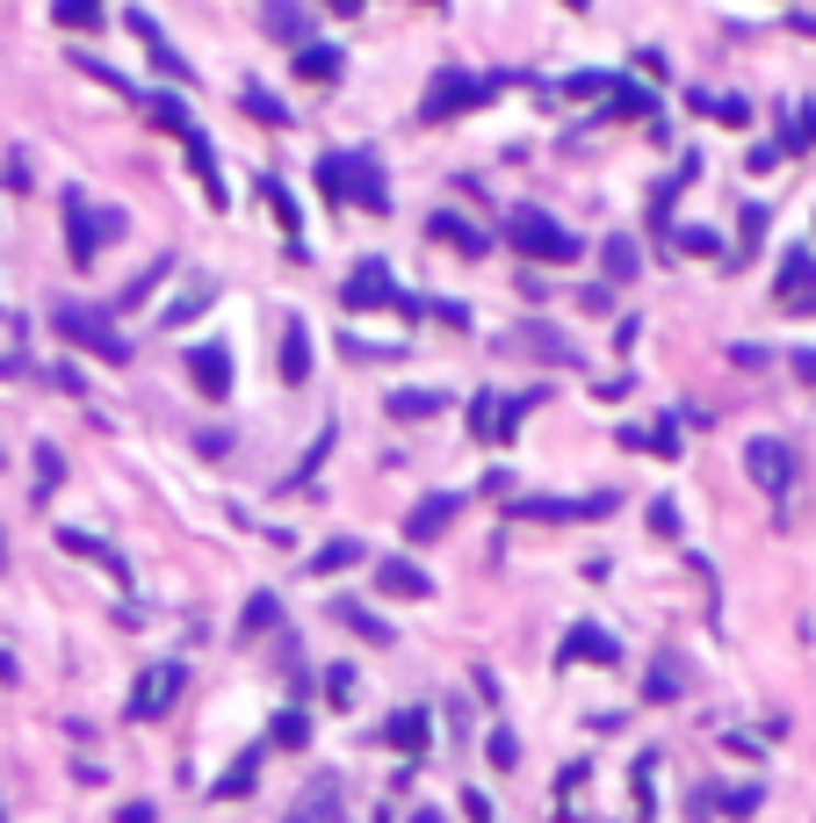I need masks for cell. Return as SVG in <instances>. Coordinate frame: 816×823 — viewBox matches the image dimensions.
<instances>
[{
  "label": "cell",
  "mask_w": 816,
  "mask_h": 823,
  "mask_svg": "<svg viewBox=\"0 0 816 823\" xmlns=\"http://www.w3.org/2000/svg\"><path fill=\"white\" fill-rule=\"evenodd\" d=\"M318 189H326L332 203L369 210V217H383V210H390V181H383L376 153H326V159H318Z\"/></svg>",
  "instance_id": "cell-1"
},
{
  "label": "cell",
  "mask_w": 816,
  "mask_h": 823,
  "mask_svg": "<svg viewBox=\"0 0 816 823\" xmlns=\"http://www.w3.org/2000/svg\"><path fill=\"white\" fill-rule=\"evenodd\" d=\"M52 326H58V340H66V347H80V354H94V361H131V340H123V326L109 318L102 304L58 296V304H52Z\"/></svg>",
  "instance_id": "cell-2"
},
{
  "label": "cell",
  "mask_w": 816,
  "mask_h": 823,
  "mask_svg": "<svg viewBox=\"0 0 816 823\" xmlns=\"http://www.w3.org/2000/svg\"><path fill=\"white\" fill-rule=\"evenodd\" d=\"M506 239H513V253H521V260H542V268H564V260L586 253L578 232H564V224L542 217V210H521V217L506 224Z\"/></svg>",
  "instance_id": "cell-3"
},
{
  "label": "cell",
  "mask_w": 816,
  "mask_h": 823,
  "mask_svg": "<svg viewBox=\"0 0 816 823\" xmlns=\"http://www.w3.org/2000/svg\"><path fill=\"white\" fill-rule=\"evenodd\" d=\"M116 232H123V210H94L80 189H66V253H72V268H94V253H102Z\"/></svg>",
  "instance_id": "cell-4"
},
{
  "label": "cell",
  "mask_w": 816,
  "mask_h": 823,
  "mask_svg": "<svg viewBox=\"0 0 816 823\" xmlns=\"http://www.w3.org/2000/svg\"><path fill=\"white\" fill-rule=\"evenodd\" d=\"M491 94H499V80H469L463 66H441L434 80H427V94H419V123H449V116H463V109L491 102Z\"/></svg>",
  "instance_id": "cell-5"
},
{
  "label": "cell",
  "mask_w": 816,
  "mask_h": 823,
  "mask_svg": "<svg viewBox=\"0 0 816 823\" xmlns=\"http://www.w3.org/2000/svg\"><path fill=\"white\" fill-rule=\"evenodd\" d=\"M745 470H751V484H759L773 506H787V492H795V477H802V463H795V448L787 441H751Z\"/></svg>",
  "instance_id": "cell-6"
},
{
  "label": "cell",
  "mask_w": 816,
  "mask_h": 823,
  "mask_svg": "<svg viewBox=\"0 0 816 823\" xmlns=\"http://www.w3.org/2000/svg\"><path fill=\"white\" fill-rule=\"evenodd\" d=\"M181 686H189V672H181V665H152L138 679V694H131V722H159L167 708L181 701Z\"/></svg>",
  "instance_id": "cell-7"
},
{
  "label": "cell",
  "mask_w": 816,
  "mask_h": 823,
  "mask_svg": "<svg viewBox=\"0 0 816 823\" xmlns=\"http://www.w3.org/2000/svg\"><path fill=\"white\" fill-rule=\"evenodd\" d=\"M340 304H348V311H383V304H398V290H390V268H383V260H354L348 282H340Z\"/></svg>",
  "instance_id": "cell-8"
},
{
  "label": "cell",
  "mask_w": 816,
  "mask_h": 823,
  "mask_svg": "<svg viewBox=\"0 0 816 823\" xmlns=\"http://www.w3.org/2000/svg\"><path fill=\"white\" fill-rule=\"evenodd\" d=\"M189 376H195V391H203L209 405H225L231 397V354L217 340H195L189 347Z\"/></svg>",
  "instance_id": "cell-9"
},
{
  "label": "cell",
  "mask_w": 816,
  "mask_h": 823,
  "mask_svg": "<svg viewBox=\"0 0 816 823\" xmlns=\"http://www.w3.org/2000/svg\"><path fill=\"white\" fill-rule=\"evenodd\" d=\"M123 30H131V36H138V44H145V52H152V66L167 72V80H189V58H181L174 44L159 36V22L145 15V8H123Z\"/></svg>",
  "instance_id": "cell-10"
},
{
  "label": "cell",
  "mask_w": 816,
  "mask_h": 823,
  "mask_svg": "<svg viewBox=\"0 0 816 823\" xmlns=\"http://www.w3.org/2000/svg\"><path fill=\"white\" fill-rule=\"evenodd\" d=\"M376 593H390V600H434V578H427L412 556H383L376 564Z\"/></svg>",
  "instance_id": "cell-11"
},
{
  "label": "cell",
  "mask_w": 816,
  "mask_h": 823,
  "mask_svg": "<svg viewBox=\"0 0 816 823\" xmlns=\"http://www.w3.org/2000/svg\"><path fill=\"white\" fill-rule=\"evenodd\" d=\"M383 744L405 758H427V744H434V722H427V708H398V715L383 722Z\"/></svg>",
  "instance_id": "cell-12"
},
{
  "label": "cell",
  "mask_w": 816,
  "mask_h": 823,
  "mask_svg": "<svg viewBox=\"0 0 816 823\" xmlns=\"http://www.w3.org/2000/svg\"><path fill=\"white\" fill-rule=\"evenodd\" d=\"M622 657V643H614L608 629H592V621H578L571 635H564V665H614Z\"/></svg>",
  "instance_id": "cell-13"
},
{
  "label": "cell",
  "mask_w": 816,
  "mask_h": 823,
  "mask_svg": "<svg viewBox=\"0 0 816 823\" xmlns=\"http://www.w3.org/2000/svg\"><path fill=\"white\" fill-rule=\"evenodd\" d=\"M449 520H455V498H449V492L419 498L412 514H405V542H441V534H449Z\"/></svg>",
  "instance_id": "cell-14"
},
{
  "label": "cell",
  "mask_w": 816,
  "mask_h": 823,
  "mask_svg": "<svg viewBox=\"0 0 816 823\" xmlns=\"http://www.w3.org/2000/svg\"><path fill=\"white\" fill-rule=\"evenodd\" d=\"M181 145H189V167H195V181H203L209 210H225L231 195H225V173H217V153H209V137H203V131H195V123H189V131H181Z\"/></svg>",
  "instance_id": "cell-15"
},
{
  "label": "cell",
  "mask_w": 816,
  "mask_h": 823,
  "mask_svg": "<svg viewBox=\"0 0 816 823\" xmlns=\"http://www.w3.org/2000/svg\"><path fill=\"white\" fill-rule=\"evenodd\" d=\"M643 274V246L628 239V232H614L608 246H600V282H608V290H622V282H636Z\"/></svg>",
  "instance_id": "cell-16"
},
{
  "label": "cell",
  "mask_w": 816,
  "mask_h": 823,
  "mask_svg": "<svg viewBox=\"0 0 816 823\" xmlns=\"http://www.w3.org/2000/svg\"><path fill=\"white\" fill-rule=\"evenodd\" d=\"M282 383H311V332H304V318L282 326Z\"/></svg>",
  "instance_id": "cell-17"
},
{
  "label": "cell",
  "mask_w": 816,
  "mask_h": 823,
  "mask_svg": "<svg viewBox=\"0 0 816 823\" xmlns=\"http://www.w3.org/2000/svg\"><path fill=\"white\" fill-rule=\"evenodd\" d=\"M513 347H521V354L556 361V369H571V361H578V347H564V332H556V326H521V332H513Z\"/></svg>",
  "instance_id": "cell-18"
},
{
  "label": "cell",
  "mask_w": 816,
  "mask_h": 823,
  "mask_svg": "<svg viewBox=\"0 0 816 823\" xmlns=\"http://www.w3.org/2000/svg\"><path fill=\"white\" fill-rule=\"evenodd\" d=\"M253 780H261V744L253 752H239L225 766V780H217V802H239V794H253Z\"/></svg>",
  "instance_id": "cell-19"
},
{
  "label": "cell",
  "mask_w": 816,
  "mask_h": 823,
  "mask_svg": "<svg viewBox=\"0 0 816 823\" xmlns=\"http://www.w3.org/2000/svg\"><path fill=\"white\" fill-rule=\"evenodd\" d=\"M348 564H362V542H354V534H332V542L311 556V578H340Z\"/></svg>",
  "instance_id": "cell-20"
},
{
  "label": "cell",
  "mask_w": 816,
  "mask_h": 823,
  "mask_svg": "<svg viewBox=\"0 0 816 823\" xmlns=\"http://www.w3.org/2000/svg\"><path fill=\"white\" fill-rule=\"evenodd\" d=\"M809 282H816V253H809V246H795V253L781 260V304L809 296Z\"/></svg>",
  "instance_id": "cell-21"
},
{
  "label": "cell",
  "mask_w": 816,
  "mask_h": 823,
  "mask_svg": "<svg viewBox=\"0 0 816 823\" xmlns=\"http://www.w3.org/2000/svg\"><path fill=\"white\" fill-rule=\"evenodd\" d=\"M332 615L348 621V629L362 635V643H376V651H390V621H376V615H369V607H354V600H332Z\"/></svg>",
  "instance_id": "cell-22"
},
{
  "label": "cell",
  "mask_w": 816,
  "mask_h": 823,
  "mask_svg": "<svg viewBox=\"0 0 816 823\" xmlns=\"http://www.w3.org/2000/svg\"><path fill=\"white\" fill-rule=\"evenodd\" d=\"M296 72H304V80H340V52H332V44H296Z\"/></svg>",
  "instance_id": "cell-23"
},
{
  "label": "cell",
  "mask_w": 816,
  "mask_h": 823,
  "mask_svg": "<svg viewBox=\"0 0 816 823\" xmlns=\"http://www.w3.org/2000/svg\"><path fill=\"white\" fill-rule=\"evenodd\" d=\"M268 30H275L282 44H304V30H311V15H304L296 0H275V8H268Z\"/></svg>",
  "instance_id": "cell-24"
},
{
  "label": "cell",
  "mask_w": 816,
  "mask_h": 823,
  "mask_svg": "<svg viewBox=\"0 0 816 823\" xmlns=\"http://www.w3.org/2000/svg\"><path fill=\"white\" fill-rule=\"evenodd\" d=\"M58 549H72V556H94V564H109V571L123 578V556H116V549H102L94 534H80V528H58Z\"/></svg>",
  "instance_id": "cell-25"
},
{
  "label": "cell",
  "mask_w": 816,
  "mask_h": 823,
  "mask_svg": "<svg viewBox=\"0 0 816 823\" xmlns=\"http://www.w3.org/2000/svg\"><path fill=\"white\" fill-rule=\"evenodd\" d=\"M434 232H441V239H449V246H463V253H485V232H477V224H463V217H434Z\"/></svg>",
  "instance_id": "cell-26"
},
{
  "label": "cell",
  "mask_w": 816,
  "mask_h": 823,
  "mask_svg": "<svg viewBox=\"0 0 816 823\" xmlns=\"http://www.w3.org/2000/svg\"><path fill=\"white\" fill-rule=\"evenodd\" d=\"M275 615H282V607H275V593H253V600H246L239 635H268V629H275Z\"/></svg>",
  "instance_id": "cell-27"
},
{
  "label": "cell",
  "mask_w": 816,
  "mask_h": 823,
  "mask_svg": "<svg viewBox=\"0 0 816 823\" xmlns=\"http://www.w3.org/2000/svg\"><path fill=\"white\" fill-rule=\"evenodd\" d=\"M434 412H441L434 391H398L390 397V419H434Z\"/></svg>",
  "instance_id": "cell-28"
},
{
  "label": "cell",
  "mask_w": 816,
  "mask_h": 823,
  "mask_svg": "<svg viewBox=\"0 0 816 823\" xmlns=\"http://www.w3.org/2000/svg\"><path fill=\"white\" fill-rule=\"evenodd\" d=\"M58 477H66V455L44 441V448H36V498H52V492H58Z\"/></svg>",
  "instance_id": "cell-29"
},
{
  "label": "cell",
  "mask_w": 816,
  "mask_h": 823,
  "mask_svg": "<svg viewBox=\"0 0 816 823\" xmlns=\"http://www.w3.org/2000/svg\"><path fill=\"white\" fill-rule=\"evenodd\" d=\"M485 758H491L499 773H513V766H521V737H513V730H491V737H485Z\"/></svg>",
  "instance_id": "cell-30"
},
{
  "label": "cell",
  "mask_w": 816,
  "mask_h": 823,
  "mask_svg": "<svg viewBox=\"0 0 816 823\" xmlns=\"http://www.w3.org/2000/svg\"><path fill=\"white\" fill-rule=\"evenodd\" d=\"M354 694H362L354 665H332V672H326V701H332V708H354Z\"/></svg>",
  "instance_id": "cell-31"
},
{
  "label": "cell",
  "mask_w": 816,
  "mask_h": 823,
  "mask_svg": "<svg viewBox=\"0 0 816 823\" xmlns=\"http://www.w3.org/2000/svg\"><path fill=\"white\" fill-rule=\"evenodd\" d=\"M145 109H152V123H159V131H174V137H181V131H189V123H195L189 109L174 102V94H152V102H145Z\"/></svg>",
  "instance_id": "cell-32"
},
{
  "label": "cell",
  "mask_w": 816,
  "mask_h": 823,
  "mask_svg": "<svg viewBox=\"0 0 816 823\" xmlns=\"http://www.w3.org/2000/svg\"><path fill=\"white\" fill-rule=\"evenodd\" d=\"M52 15L66 22V30H94V22H102V0H58Z\"/></svg>",
  "instance_id": "cell-33"
},
{
  "label": "cell",
  "mask_w": 816,
  "mask_h": 823,
  "mask_svg": "<svg viewBox=\"0 0 816 823\" xmlns=\"http://www.w3.org/2000/svg\"><path fill=\"white\" fill-rule=\"evenodd\" d=\"M268 737H275V744H290V752H296V744L311 737V722H304V708H282V715H275V730H268Z\"/></svg>",
  "instance_id": "cell-34"
},
{
  "label": "cell",
  "mask_w": 816,
  "mask_h": 823,
  "mask_svg": "<svg viewBox=\"0 0 816 823\" xmlns=\"http://www.w3.org/2000/svg\"><path fill=\"white\" fill-rule=\"evenodd\" d=\"M608 102H614V116H650V109H658L650 94H643V87H628V80H614V94H608Z\"/></svg>",
  "instance_id": "cell-35"
},
{
  "label": "cell",
  "mask_w": 816,
  "mask_h": 823,
  "mask_svg": "<svg viewBox=\"0 0 816 823\" xmlns=\"http://www.w3.org/2000/svg\"><path fill=\"white\" fill-rule=\"evenodd\" d=\"M159 282H167V260H152V268H145V274H138V282H131V290H123V311H138V304H145V296H152V290H159Z\"/></svg>",
  "instance_id": "cell-36"
},
{
  "label": "cell",
  "mask_w": 816,
  "mask_h": 823,
  "mask_svg": "<svg viewBox=\"0 0 816 823\" xmlns=\"http://www.w3.org/2000/svg\"><path fill=\"white\" fill-rule=\"evenodd\" d=\"M239 102H246V109H253V116H261V123H290V109H282V102H275V94H268V87H246Z\"/></svg>",
  "instance_id": "cell-37"
},
{
  "label": "cell",
  "mask_w": 816,
  "mask_h": 823,
  "mask_svg": "<svg viewBox=\"0 0 816 823\" xmlns=\"http://www.w3.org/2000/svg\"><path fill=\"white\" fill-rule=\"evenodd\" d=\"M268 210H275V217H282V232H290V239H296V224H304V217H296V203H290V195H282V181H268Z\"/></svg>",
  "instance_id": "cell-38"
},
{
  "label": "cell",
  "mask_w": 816,
  "mask_h": 823,
  "mask_svg": "<svg viewBox=\"0 0 816 823\" xmlns=\"http://www.w3.org/2000/svg\"><path fill=\"white\" fill-rule=\"evenodd\" d=\"M709 116L729 123V131H745V123H751V102H737V94H729V102H709Z\"/></svg>",
  "instance_id": "cell-39"
},
{
  "label": "cell",
  "mask_w": 816,
  "mask_h": 823,
  "mask_svg": "<svg viewBox=\"0 0 816 823\" xmlns=\"http://www.w3.org/2000/svg\"><path fill=\"white\" fill-rule=\"evenodd\" d=\"M679 694V672H672V657H658V672H650V701H672Z\"/></svg>",
  "instance_id": "cell-40"
},
{
  "label": "cell",
  "mask_w": 816,
  "mask_h": 823,
  "mask_svg": "<svg viewBox=\"0 0 816 823\" xmlns=\"http://www.w3.org/2000/svg\"><path fill=\"white\" fill-rule=\"evenodd\" d=\"M650 528H658V534H679V506H672V498H650Z\"/></svg>",
  "instance_id": "cell-41"
},
{
  "label": "cell",
  "mask_w": 816,
  "mask_h": 823,
  "mask_svg": "<svg viewBox=\"0 0 816 823\" xmlns=\"http://www.w3.org/2000/svg\"><path fill=\"white\" fill-rule=\"evenodd\" d=\"M469 433H477V441H491V397H469Z\"/></svg>",
  "instance_id": "cell-42"
},
{
  "label": "cell",
  "mask_w": 816,
  "mask_h": 823,
  "mask_svg": "<svg viewBox=\"0 0 816 823\" xmlns=\"http://www.w3.org/2000/svg\"><path fill=\"white\" fill-rule=\"evenodd\" d=\"M419 311H427V318H441V326H455V332L469 326V311H463V304H419Z\"/></svg>",
  "instance_id": "cell-43"
},
{
  "label": "cell",
  "mask_w": 816,
  "mask_h": 823,
  "mask_svg": "<svg viewBox=\"0 0 816 823\" xmlns=\"http://www.w3.org/2000/svg\"><path fill=\"white\" fill-rule=\"evenodd\" d=\"M578 304L600 318V311H614V290H608V282H592V290H578Z\"/></svg>",
  "instance_id": "cell-44"
},
{
  "label": "cell",
  "mask_w": 816,
  "mask_h": 823,
  "mask_svg": "<svg viewBox=\"0 0 816 823\" xmlns=\"http://www.w3.org/2000/svg\"><path fill=\"white\" fill-rule=\"evenodd\" d=\"M723 809H729V816H751V809H759V788H737Z\"/></svg>",
  "instance_id": "cell-45"
},
{
  "label": "cell",
  "mask_w": 816,
  "mask_h": 823,
  "mask_svg": "<svg viewBox=\"0 0 816 823\" xmlns=\"http://www.w3.org/2000/svg\"><path fill=\"white\" fill-rule=\"evenodd\" d=\"M737 224H745V246H759V239H766V210H745Z\"/></svg>",
  "instance_id": "cell-46"
},
{
  "label": "cell",
  "mask_w": 816,
  "mask_h": 823,
  "mask_svg": "<svg viewBox=\"0 0 816 823\" xmlns=\"http://www.w3.org/2000/svg\"><path fill=\"white\" fill-rule=\"evenodd\" d=\"M116 823H152V802H123V816Z\"/></svg>",
  "instance_id": "cell-47"
},
{
  "label": "cell",
  "mask_w": 816,
  "mask_h": 823,
  "mask_svg": "<svg viewBox=\"0 0 816 823\" xmlns=\"http://www.w3.org/2000/svg\"><path fill=\"white\" fill-rule=\"evenodd\" d=\"M463 802H469V823H491V802H485V794H463Z\"/></svg>",
  "instance_id": "cell-48"
},
{
  "label": "cell",
  "mask_w": 816,
  "mask_h": 823,
  "mask_svg": "<svg viewBox=\"0 0 816 823\" xmlns=\"http://www.w3.org/2000/svg\"><path fill=\"white\" fill-rule=\"evenodd\" d=\"M795 376H802V383H816V354H795Z\"/></svg>",
  "instance_id": "cell-49"
},
{
  "label": "cell",
  "mask_w": 816,
  "mask_h": 823,
  "mask_svg": "<svg viewBox=\"0 0 816 823\" xmlns=\"http://www.w3.org/2000/svg\"><path fill=\"white\" fill-rule=\"evenodd\" d=\"M0 679H8V686H15V657H8V651H0Z\"/></svg>",
  "instance_id": "cell-50"
},
{
  "label": "cell",
  "mask_w": 816,
  "mask_h": 823,
  "mask_svg": "<svg viewBox=\"0 0 816 823\" xmlns=\"http://www.w3.org/2000/svg\"><path fill=\"white\" fill-rule=\"evenodd\" d=\"M412 823H441V809H412Z\"/></svg>",
  "instance_id": "cell-51"
},
{
  "label": "cell",
  "mask_w": 816,
  "mask_h": 823,
  "mask_svg": "<svg viewBox=\"0 0 816 823\" xmlns=\"http://www.w3.org/2000/svg\"><path fill=\"white\" fill-rule=\"evenodd\" d=\"M326 8H340V15H354V8H362V0H326Z\"/></svg>",
  "instance_id": "cell-52"
},
{
  "label": "cell",
  "mask_w": 816,
  "mask_h": 823,
  "mask_svg": "<svg viewBox=\"0 0 816 823\" xmlns=\"http://www.w3.org/2000/svg\"><path fill=\"white\" fill-rule=\"evenodd\" d=\"M0 571H8V534H0Z\"/></svg>",
  "instance_id": "cell-53"
},
{
  "label": "cell",
  "mask_w": 816,
  "mask_h": 823,
  "mask_svg": "<svg viewBox=\"0 0 816 823\" xmlns=\"http://www.w3.org/2000/svg\"><path fill=\"white\" fill-rule=\"evenodd\" d=\"M802 30H809V36H816V15H802Z\"/></svg>",
  "instance_id": "cell-54"
},
{
  "label": "cell",
  "mask_w": 816,
  "mask_h": 823,
  "mask_svg": "<svg viewBox=\"0 0 816 823\" xmlns=\"http://www.w3.org/2000/svg\"><path fill=\"white\" fill-rule=\"evenodd\" d=\"M0 823H8V816H0Z\"/></svg>",
  "instance_id": "cell-55"
}]
</instances>
